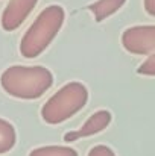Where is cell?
<instances>
[{"label":"cell","instance_id":"cell-1","mask_svg":"<svg viewBox=\"0 0 155 156\" xmlns=\"http://www.w3.org/2000/svg\"><path fill=\"white\" fill-rule=\"evenodd\" d=\"M53 83L50 70L41 65H12L0 76V87L6 94L20 100L40 99Z\"/></svg>","mask_w":155,"mask_h":156},{"label":"cell","instance_id":"cell-2","mask_svg":"<svg viewBox=\"0 0 155 156\" xmlns=\"http://www.w3.org/2000/svg\"><path fill=\"white\" fill-rule=\"evenodd\" d=\"M65 11L59 5H50L43 9L35 21L29 26L20 41V53L23 58L34 59L44 52L64 24Z\"/></svg>","mask_w":155,"mask_h":156},{"label":"cell","instance_id":"cell-3","mask_svg":"<svg viewBox=\"0 0 155 156\" xmlns=\"http://www.w3.org/2000/svg\"><path fill=\"white\" fill-rule=\"evenodd\" d=\"M88 102V90L81 82H68L43 105L41 118L47 124H61L76 115Z\"/></svg>","mask_w":155,"mask_h":156},{"label":"cell","instance_id":"cell-4","mask_svg":"<svg viewBox=\"0 0 155 156\" xmlns=\"http://www.w3.org/2000/svg\"><path fill=\"white\" fill-rule=\"evenodd\" d=\"M122 46L132 55L155 53V24L128 27L122 34Z\"/></svg>","mask_w":155,"mask_h":156},{"label":"cell","instance_id":"cell-5","mask_svg":"<svg viewBox=\"0 0 155 156\" xmlns=\"http://www.w3.org/2000/svg\"><path fill=\"white\" fill-rule=\"evenodd\" d=\"M37 3L38 0H9L6 8L2 12V18H0L2 29L6 32H12L18 29L29 17V14L34 11Z\"/></svg>","mask_w":155,"mask_h":156},{"label":"cell","instance_id":"cell-6","mask_svg":"<svg viewBox=\"0 0 155 156\" xmlns=\"http://www.w3.org/2000/svg\"><path fill=\"white\" fill-rule=\"evenodd\" d=\"M111 120H113L111 112L105 111V109H101V111L94 112L91 117H88V120L84 123V126H81L78 130L67 132L64 135V141L65 143H73V141H78L81 138H87V136L96 135V133L105 130L109 126Z\"/></svg>","mask_w":155,"mask_h":156},{"label":"cell","instance_id":"cell-7","mask_svg":"<svg viewBox=\"0 0 155 156\" xmlns=\"http://www.w3.org/2000/svg\"><path fill=\"white\" fill-rule=\"evenodd\" d=\"M126 0H96L88 5V9L91 11L96 21H103L105 18L111 17L114 12H117Z\"/></svg>","mask_w":155,"mask_h":156},{"label":"cell","instance_id":"cell-8","mask_svg":"<svg viewBox=\"0 0 155 156\" xmlns=\"http://www.w3.org/2000/svg\"><path fill=\"white\" fill-rule=\"evenodd\" d=\"M15 143H17V133L14 126L8 120L0 118V155L12 150Z\"/></svg>","mask_w":155,"mask_h":156},{"label":"cell","instance_id":"cell-9","mask_svg":"<svg viewBox=\"0 0 155 156\" xmlns=\"http://www.w3.org/2000/svg\"><path fill=\"white\" fill-rule=\"evenodd\" d=\"M29 156H78V152L72 147L64 146H44L34 149Z\"/></svg>","mask_w":155,"mask_h":156},{"label":"cell","instance_id":"cell-10","mask_svg":"<svg viewBox=\"0 0 155 156\" xmlns=\"http://www.w3.org/2000/svg\"><path fill=\"white\" fill-rule=\"evenodd\" d=\"M137 73H138V74H143V76H155V53H152V55L137 68Z\"/></svg>","mask_w":155,"mask_h":156},{"label":"cell","instance_id":"cell-11","mask_svg":"<svg viewBox=\"0 0 155 156\" xmlns=\"http://www.w3.org/2000/svg\"><path fill=\"white\" fill-rule=\"evenodd\" d=\"M87 156H116V153L113 152V149H109L108 146H103V144H99V146H94Z\"/></svg>","mask_w":155,"mask_h":156},{"label":"cell","instance_id":"cell-12","mask_svg":"<svg viewBox=\"0 0 155 156\" xmlns=\"http://www.w3.org/2000/svg\"><path fill=\"white\" fill-rule=\"evenodd\" d=\"M143 5H145V11L155 17V0H143Z\"/></svg>","mask_w":155,"mask_h":156}]
</instances>
